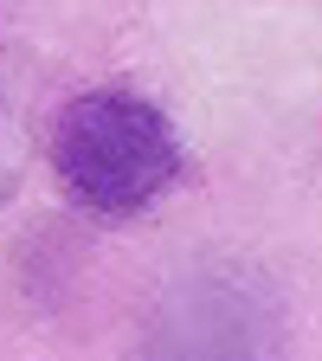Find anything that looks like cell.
<instances>
[{
	"mask_svg": "<svg viewBox=\"0 0 322 361\" xmlns=\"http://www.w3.org/2000/svg\"><path fill=\"white\" fill-rule=\"evenodd\" d=\"M13 188V149H7V110H0V200Z\"/></svg>",
	"mask_w": 322,
	"mask_h": 361,
	"instance_id": "3957f363",
	"label": "cell"
},
{
	"mask_svg": "<svg viewBox=\"0 0 322 361\" xmlns=\"http://www.w3.org/2000/svg\"><path fill=\"white\" fill-rule=\"evenodd\" d=\"M135 361H284V316L245 271H206L161 297Z\"/></svg>",
	"mask_w": 322,
	"mask_h": 361,
	"instance_id": "7a4b0ae2",
	"label": "cell"
},
{
	"mask_svg": "<svg viewBox=\"0 0 322 361\" xmlns=\"http://www.w3.org/2000/svg\"><path fill=\"white\" fill-rule=\"evenodd\" d=\"M45 155H52V174L78 213L90 219H135L149 213L187 168L180 155L174 123L135 97V90L97 84L78 90V97L52 116V135H45Z\"/></svg>",
	"mask_w": 322,
	"mask_h": 361,
	"instance_id": "6da1fadb",
	"label": "cell"
}]
</instances>
